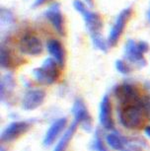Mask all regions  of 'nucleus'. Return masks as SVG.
Listing matches in <instances>:
<instances>
[{"label": "nucleus", "mask_w": 150, "mask_h": 151, "mask_svg": "<svg viewBox=\"0 0 150 151\" xmlns=\"http://www.w3.org/2000/svg\"><path fill=\"white\" fill-rule=\"evenodd\" d=\"M131 15H132L131 7H127L126 9L121 10V12L118 15L114 26H113L112 30L110 31L108 41H107L109 47H115L118 44V40H120L121 36L123 35L124 28H126L128 20L131 19Z\"/></svg>", "instance_id": "4"}, {"label": "nucleus", "mask_w": 150, "mask_h": 151, "mask_svg": "<svg viewBox=\"0 0 150 151\" xmlns=\"http://www.w3.org/2000/svg\"><path fill=\"white\" fill-rule=\"evenodd\" d=\"M91 148H92V150H94V151H108V149H107L106 146H105L103 143V140H102V138L100 136V133L98 132L95 133L94 139H93L92 144H91Z\"/></svg>", "instance_id": "20"}, {"label": "nucleus", "mask_w": 150, "mask_h": 151, "mask_svg": "<svg viewBox=\"0 0 150 151\" xmlns=\"http://www.w3.org/2000/svg\"><path fill=\"white\" fill-rule=\"evenodd\" d=\"M137 47H138V50L143 53V55L149 50V45L144 41H140L139 42H137Z\"/></svg>", "instance_id": "22"}, {"label": "nucleus", "mask_w": 150, "mask_h": 151, "mask_svg": "<svg viewBox=\"0 0 150 151\" xmlns=\"http://www.w3.org/2000/svg\"><path fill=\"white\" fill-rule=\"evenodd\" d=\"M73 7L83 17L85 26H86L90 35L94 36L101 34V30L103 28V21H102L101 16L98 13L90 11L86 7V5L80 0H74L73 1Z\"/></svg>", "instance_id": "3"}, {"label": "nucleus", "mask_w": 150, "mask_h": 151, "mask_svg": "<svg viewBox=\"0 0 150 151\" xmlns=\"http://www.w3.org/2000/svg\"><path fill=\"white\" fill-rule=\"evenodd\" d=\"M57 65L58 63L52 58H47V59H44L41 67L35 68L33 70L34 78L44 85H52L55 83L59 77Z\"/></svg>", "instance_id": "2"}, {"label": "nucleus", "mask_w": 150, "mask_h": 151, "mask_svg": "<svg viewBox=\"0 0 150 151\" xmlns=\"http://www.w3.org/2000/svg\"><path fill=\"white\" fill-rule=\"evenodd\" d=\"M144 132H145V134L150 138V125L145 127V129H144Z\"/></svg>", "instance_id": "24"}, {"label": "nucleus", "mask_w": 150, "mask_h": 151, "mask_svg": "<svg viewBox=\"0 0 150 151\" xmlns=\"http://www.w3.org/2000/svg\"><path fill=\"white\" fill-rule=\"evenodd\" d=\"M86 2H87V4H88L90 7H92V6H93V2H94V0H86Z\"/></svg>", "instance_id": "25"}, {"label": "nucleus", "mask_w": 150, "mask_h": 151, "mask_svg": "<svg viewBox=\"0 0 150 151\" xmlns=\"http://www.w3.org/2000/svg\"><path fill=\"white\" fill-rule=\"evenodd\" d=\"M47 48L52 58L58 63L59 67H63L65 63V52L61 42L57 40H50L47 44Z\"/></svg>", "instance_id": "14"}, {"label": "nucleus", "mask_w": 150, "mask_h": 151, "mask_svg": "<svg viewBox=\"0 0 150 151\" xmlns=\"http://www.w3.org/2000/svg\"><path fill=\"white\" fill-rule=\"evenodd\" d=\"M31 124L27 122H13L7 125L1 133L0 140L2 142H11L25 134L30 129Z\"/></svg>", "instance_id": "6"}, {"label": "nucleus", "mask_w": 150, "mask_h": 151, "mask_svg": "<svg viewBox=\"0 0 150 151\" xmlns=\"http://www.w3.org/2000/svg\"><path fill=\"white\" fill-rule=\"evenodd\" d=\"M124 151H127V150H124Z\"/></svg>", "instance_id": "27"}, {"label": "nucleus", "mask_w": 150, "mask_h": 151, "mask_svg": "<svg viewBox=\"0 0 150 151\" xmlns=\"http://www.w3.org/2000/svg\"><path fill=\"white\" fill-rule=\"evenodd\" d=\"M91 39H92L93 45H95V47H97L98 50H102V52H108V47H109L108 42L105 41L101 34L91 36Z\"/></svg>", "instance_id": "18"}, {"label": "nucleus", "mask_w": 150, "mask_h": 151, "mask_svg": "<svg viewBox=\"0 0 150 151\" xmlns=\"http://www.w3.org/2000/svg\"><path fill=\"white\" fill-rule=\"evenodd\" d=\"M99 121L102 127L107 130L114 129V121L112 116V105L108 95H105L102 98L100 104V112H99Z\"/></svg>", "instance_id": "11"}, {"label": "nucleus", "mask_w": 150, "mask_h": 151, "mask_svg": "<svg viewBox=\"0 0 150 151\" xmlns=\"http://www.w3.org/2000/svg\"><path fill=\"white\" fill-rule=\"evenodd\" d=\"M114 94L117 100L121 105L126 106H131V105L138 104L141 101L140 96L136 89L131 84H121L118 85L115 88Z\"/></svg>", "instance_id": "5"}, {"label": "nucleus", "mask_w": 150, "mask_h": 151, "mask_svg": "<svg viewBox=\"0 0 150 151\" xmlns=\"http://www.w3.org/2000/svg\"><path fill=\"white\" fill-rule=\"evenodd\" d=\"M50 1H52V0H35V2L33 3L32 7L33 8L39 7V6H42V5L46 4V3H47V2H50Z\"/></svg>", "instance_id": "23"}, {"label": "nucleus", "mask_w": 150, "mask_h": 151, "mask_svg": "<svg viewBox=\"0 0 150 151\" xmlns=\"http://www.w3.org/2000/svg\"><path fill=\"white\" fill-rule=\"evenodd\" d=\"M78 124L75 121L72 122L71 125H69V127L65 130V132L63 133V135L61 136V138L59 139L56 146L55 147L53 151H65L67 146H68L69 142L71 141V139L74 135V133L77 129Z\"/></svg>", "instance_id": "15"}, {"label": "nucleus", "mask_w": 150, "mask_h": 151, "mask_svg": "<svg viewBox=\"0 0 150 151\" xmlns=\"http://www.w3.org/2000/svg\"><path fill=\"white\" fill-rule=\"evenodd\" d=\"M124 55L126 59L137 65L138 67H144L146 65V60L143 53L138 50L137 44L132 40H128L124 47Z\"/></svg>", "instance_id": "12"}, {"label": "nucleus", "mask_w": 150, "mask_h": 151, "mask_svg": "<svg viewBox=\"0 0 150 151\" xmlns=\"http://www.w3.org/2000/svg\"><path fill=\"white\" fill-rule=\"evenodd\" d=\"M19 47L21 52L33 56L39 55L42 52V50H44L41 40L38 37L30 35V34L22 37L19 42Z\"/></svg>", "instance_id": "7"}, {"label": "nucleus", "mask_w": 150, "mask_h": 151, "mask_svg": "<svg viewBox=\"0 0 150 151\" xmlns=\"http://www.w3.org/2000/svg\"><path fill=\"white\" fill-rule=\"evenodd\" d=\"M14 87H15V82H14L12 75L8 74V75L4 76L1 80V97L5 94V91L7 90V92H9Z\"/></svg>", "instance_id": "19"}, {"label": "nucleus", "mask_w": 150, "mask_h": 151, "mask_svg": "<svg viewBox=\"0 0 150 151\" xmlns=\"http://www.w3.org/2000/svg\"><path fill=\"white\" fill-rule=\"evenodd\" d=\"M44 16L49 21L52 23V27L60 36L64 35V18L61 13L60 4L55 2L50 5V8L44 12Z\"/></svg>", "instance_id": "10"}, {"label": "nucleus", "mask_w": 150, "mask_h": 151, "mask_svg": "<svg viewBox=\"0 0 150 151\" xmlns=\"http://www.w3.org/2000/svg\"><path fill=\"white\" fill-rule=\"evenodd\" d=\"M148 115L142 99L138 104L123 107L120 112V121L126 129H138L142 127Z\"/></svg>", "instance_id": "1"}, {"label": "nucleus", "mask_w": 150, "mask_h": 151, "mask_svg": "<svg viewBox=\"0 0 150 151\" xmlns=\"http://www.w3.org/2000/svg\"><path fill=\"white\" fill-rule=\"evenodd\" d=\"M148 19H149V21H150V11L148 12Z\"/></svg>", "instance_id": "26"}, {"label": "nucleus", "mask_w": 150, "mask_h": 151, "mask_svg": "<svg viewBox=\"0 0 150 151\" xmlns=\"http://www.w3.org/2000/svg\"><path fill=\"white\" fill-rule=\"evenodd\" d=\"M72 114L74 116V121L86 130H90L92 127V119L87 110L86 106L82 100H76L72 107Z\"/></svg>", "instance_id": "8"}, {"label": "nucleus", "mask_w": 150, "mask_h": 151, "mask_svg": "<svg viewBox=\"0 0 150 151\" xmlns=\"http://www.w3.org/2000/svg\"><path fill=\"white\" fill-rule=\"evenodd\" d=\"M0 65L6 69L14 66V59L10 50L8 48H5L3 45L0 48Z\"/></svg>", "instance_id": "17"}, {"label": "nucleus", "mask_w": 150, "mask_h": 151, "mask_svg": "<svg viewBox=\"0 0 150 151\" xmlns=\"http://www.w3.org/2000/svg\"><path fill=\"white\" fill-rule=\"evenodd\" d=\"M46 99V92L42 89H32L25 94L22 100V108L25 111H34L42 106Z\"/></svg>", "instance_id": "9"}, {"label": "nucleus", "mask_w": 150, "mask_h": 151, "mask_svg": "<svg viewBox=\"0 0 150 151\" xmlns=\"http://www.w3.org/2000/svg\"><path fill=\"white\" fill-rule=\"evenodd\" d=\"M106 141L109 144V146L114 150L123 151L126 146V142L120 135L116 134L114 132H111L106 136Z\"/></svg>", "instance_id": "16"}, {"label": "nucleus", "mask_w": 150, "mask_h": 151, "mask_svg": "<svg viewBox=\"0 0 150 151\" xmlns=\"http://www.w3.org/2000/svg\"><path fill=\"white\" fill-rule=\"evenodd\" d=\"M116 68H117V70L118 72L121 74H124V75L129 74L131 72V68L129 67V65L127 64L126 62H124L123 60H121V59H118V60L116 61Z\"/></svg>", "instance_id": "21"}, {"label": "nucleus", "mask_w": 150, "mask_h": 151, "mask_svg": "<svg viewBox=\"0 0 150 151\" xmlns=\"http://www.w3.org/2000/svg\"><path fill=\"white\" fill-rule=\"evenodd\" d=\"M66 124H67L66 118H60L52 122V125L50 127V129L47 130L44 140H42V143H44V146H50L56 140L58 135L60 134L62 130L64 129V127H66Z\"/></svg>", "instance_id": "13"}]
</instances>
